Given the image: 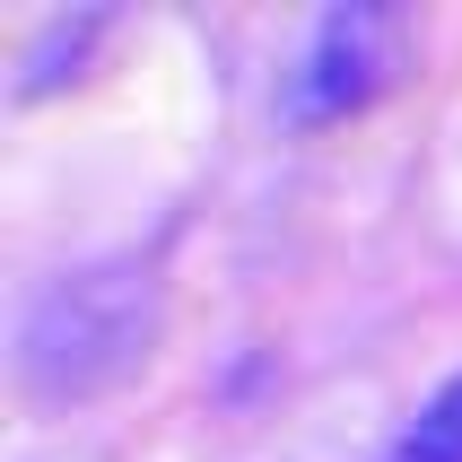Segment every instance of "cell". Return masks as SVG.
<instances>
[{
  "label": "cell",
  "instance_id": "cell-1",
  "mask_svg": "<svg viewBox=\"0 0 462 462\" xmlns=\"http://www.w3.org/2000/svg\"><path fill=\"white\" fill-rule=\"evenodd\" d=\"M157 340V280L140 262H88V271H61V280L26 306L18 332V366L35 393H105L123 384L131 366L149 358Z\"/></svg>",
  "mask_w": 462,
  "mask_h": 462
},
{
  "label": "cell",
  "instance_id": "cell-2",
  "mask_svg": "<svg viewBox=\"0 0 462 462\" xmlns=\"http://www.w3.org/2000/svg\"><path fill=\"white\" fill-rule=\"evenodd\" d=\"M411 79V18L384 0H340L306 26V52L288 70V114L297 123H349L384 105Z\"/></svg>",
  "mask_w": 462,
  "mask_h": 462
},
{
  "label": "cell",
  "instance_id": "cell-3",
  "mask_svg": "<svg viewBox=\"0 0 462 462\" xmlns=\"http://www.w3.org/2000/svg\"><path fill=\"white\" fill-rule=\"evenodd\" d=\"M384 462H462V375H445L419 402V419L384 445Z\"/></svg>",
  "mask_w": 462,
  "mask_h": 462
}]
</instances>
